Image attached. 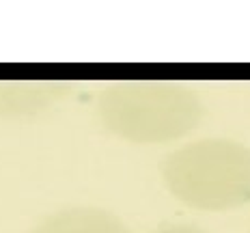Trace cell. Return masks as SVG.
I'll list each match as a JSON object with an SVG mask.
<instances>
[{
	"label": "cell",
	"instance_id": "obj_1",
	"mask_svg": "<svg viewBox=\"0 0 250 233\" xmlns=\"http://www.w3.org/2000/svg\"><path fill=\"white\" fill-rule=\"evenodd\" d=\"M170 190L199 207H231L250 199V149L231 141H199L166 158Z\"/></svg>",
	"mask_w": 250,
	"mask_h": 233
},
{
	"label": "cell",
	"instance_id": "obj_2",
	"mask_svg": "<svg viewBox=\"0 0 250 233\" xmlns=\"http://www.w3.org/2000/svg\"><path fill=\"white\" fill-rule=\"evenodd\" d=\"M33 233H129L117 216L104 210H65L45 218Z\"/></svg>",
	"mask_w": 250,
	"mask_h": 233
},
{
	"label": "cell",
	"instance_id": "obj_3",
	"mask_svg": "<svg viewBox=\"0 0 250 233\" xmlns=\"http://www.w3.org/2000/svg\"><path fill=\"white\" fill-rule=\"evenodd\" d=\"M153 233H205V231L192 225H170V227H162V229H158Z\"/></svg>",
	"mask_w": 250,
	"mask_h": 233
}]
</instances>
